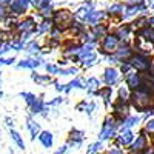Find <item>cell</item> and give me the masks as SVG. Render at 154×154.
<instances>
[{"mask_svg": "<svg viewBox=\"0 0 154 154\" xmlns=\"http://www.w3.org/2000/svg\"><path fill=\"white\" fill-rule=\"evenodd\" d=\"M133 103H134V106H136V108L143 109V108L149 103V97H148V94H146V93L137 91V93H134V94H133Z\"/></svg>", "mask_w": 154, "mask_h": 154, "instance_id": "cell-1", "label": "cell"}, {"mask_svg": "<svg viewBox=\"0 0 154 154\" xmlns=\"http://www.w3.org/2000/svg\"><path fill=\"white\" fill-rule=\"evenodd\" d=\"M54 22H56V25H59V26H66V25H69L72 22V14L69 11H57L56 17H54Z\"/></svg>", "mask_w": 154, "mask_h": 154, "instance_id": "cell-2", "label": "cell"}, {"mask_svg": "<svg viewBox=\"0 0 154 154\" xmlns=\"http://www.w3.org/2000/svg\"><path fill=\"white\" fill-rule=\"evenodd\" d=\"M114 131H116V123H114V120L112 119H106L105 120V123H103V130H102V133H100V140H105V139H109L111 136H114Z\"/></svg>", "mask_w": 154, "mask_h": 154, "instance_id": "cell-3", "label": "cell"}, {"mask_svg": "<svg viewBox=\"0 0 154 154\" xmlns=\"http://www.w3.org/2000/svg\"><path fill=\"white\" fill-rule=\"evenodd\" d=\"M117 48V37L116 35H106L103 43H102V49L106 51V53H111V51H116Z\"/></svg>", "mask_w": 154, "mask_h": 154, "instance_id": "cell-4", "label": "cell"}, {"mask_svg": "<svg viewBox=\"0 0 154 154\" xmlns=\"http://www.w3.org/2000/svg\"><path fill=\"white\" fill-rule=\"evenodd\" d=\"M28 6V0H12L11 2V9L16 12V14H22V12L26 9Z\"/></svg>", "mask_w": 154, "mask_h": 154, "instance_id": "cell-5", "label": "cell"}, {"mask_svg": "<svg viewBox=\"0 0 154 154\" xmlns=\"http://www.w3.org/2000/svg\"><path fill=\"white\" fill-rule=\"evenodd\" d=\"M117 79H119V74L114 68H106L105 69V82H106V85H109V86L114 85L116 82H117Z\"/></svg>", "mask_w": 154, "mask_h": 154, "instance_id": "cell-6", "label": "cell"}, {"mask_svg": "<svg viewBox=\"0 0 154 154\" xmlns=\"http://www.w3.org/2000/svg\"><path fill=\"white\" fill-rule=\"evenodd\" d=\"M38 140H40V143L45 148H51V146H53V134H51L49 131H42L40 136H38Z\"/></svg>", "mask_w": 154, "mask_h": 154, "instance_id": "cell-7", "label": "cell"}, {"mask_svg": "<svg viewBox=\"0 0 154 154\" xmlns=\"http://www.w3.org/2000/svg\"><path fill=\"white\" fill-rule=\"evenodd\" d=\"M28 123H26V126H28V130H29V133H31V139L34 140L35 137H37V134L40 133V126H38V123L37 122H34L31 117H28V120H26Z\"/></svg>", "mask_w": 154, "mask_h": 154, "instance_id": "cell-8", "label": "cell"}, {"mask_svg": "<svg viewBox=\"0 0 154 154\" xmlns=\"http://www.w3.org/2000/svg\"><path fill=\"white\" fill-rule=\"evenodd\" d=\"M117 140H119L120 145H128V143L133 140V133L128 131V130H125V131H122V134L117 137Z\"/></svg>", "mask_w": 154, "mask_h": 154, "instance_id": "cell-9", "label": "cell"}, {"mask_svg": "<svg viewBox=\"0 0 154 154\" xmlns=\"http://www.w3.org/2000/svg\"><path fill=\"white\" fill-rule=\"evenodd\" d=\"M102 17H103V14L102 12H97V11H89V14L86 16V22H89V23H97L99 20H102Z\"/></svg>", "mask_w": 154, "mask_h": 154, "instance_id": "cell-10", "label": "cell"}, {"mask_svg": "<svg viewBox=\"0 0 154 154\" xmlns=\"http://www.w3.org/2000/svg\"><path fill=\"white\" fill-rule=\"evenodd\" d=\"M9 134H11V139L14 140V143L20 148V149H25V143H23V139H22V136L17 133V131H14V130H11L9 131Z\"/></svg>", "mask_w": 154, "mask_h": 154, "instance_id": "cell-11", "label": "cell"}, {"mask_svg": "<svg viewBox=\"0 0 154 154\" xmlns=\"http://www.w3.org/2000/svg\"><path fill=\"white\" fill-rule=\"evenodd\" d=\"M133 65L137 68V69H145L148 66V62L143 59V57H140V56H136L133 59Z\"/></svg>", "mask_w": 154, "mask_h": 154, "instance_id": "cell-12", "label": "cell"}, {"mask_svg": "<svg viewBox=\"0 0 154 154\" xmlns=\"http://www.w3.org/2000/svg\"><path fill=\"white\" fill-rule=\"evenodd\" d=\"M145 148V137H139L136 142L133 143V146H131V151L133 152H140Z\"/></svg>", "mask_w": 154, "mask_h": 154, "instance_id": "cell-13", "label": "cell"}, {"mask_svg": "<svg viewBox=\"0 0 154 154\" xmlns=\"http://www.w3.org/2000/svg\"><path fill=\"white\" fill-rule=\"evenodd\" d=\"M100 86V82L99 79H96V77H91V79L86 80V89L88 91H94V89H97Z\"/></svg>", "mask_w": 154, "mask_h": 154, "instance_id": "cell-14", "label": "cell"}, {"mask_svg": "<svg viewBox=\"0 0 154 154\" xmlns=\"http://www.w3.org/2000/svg\"><path fill=\"white\" fill-rule=\"evenodd\" d=\"M32 26H34V20H32V19L29 17V19L23 20V22L20 23L19 29H20V31H31V29H32Z\"/></svg>", "mask_w": 154, "mask_h": 154, "instance_id": "cell-15", "label": "cell"}, {"mask_svg": "<svg viewBox=\"0 0 154 154\" xmlns=\"http://www.w3.org/2000/svg\"><path fill=\"white\" fill-rule=\"evenodd\" d=\"M40 65V62H37V60H22L19 63V68H35Z\"/></svg>", "mask_w": 154, "mask_h": 154, "instance_id": "cell-16", "label": "cell"}, {"mask_svg": "<svg viewBox=\"0 0 154 154\" xmlns=\"http://www.w3.org/2000/svg\"><path fill=\"white\" fill-rule=\"evenodd\" d=\"M126 82H128V86L130 88H139V77H137V74H130Z\"/></svg>", "mask_w": 154, "mask_h": 154, "instance_id": "cell-17", "label": "cell"}, {"mask_svg": "<svg viewBox=\"0 0 154 154\" xmlns=\"http://www.w3.org/2000/svg\"><path fill=\"white\" fill-rule=\"evenodd\" d=\"M82 139H83V133L82 131H77V130H72L71 131V140H72L75 145H79Z\"/></svg>", "mask_w": 154, "mask_h": 154, "instance_id": "cell-18", "label": "cell"}, {"mask_svg": "<svg viewBox=\"0 0 154 154\" xmlns=\"http://www.w3.org/2000/svg\"><path fill=\"white\" fill-rule=\"evenodd\" d=\"M22 97H25V100H26V103L29 106H32V103L37 100V97L34 94H31V93H22Z\"/></svg>", "mask_w": 154, "mask_h": 154, "instance_id": "cell-19", "label": "cell"}, {"mask_svg": "<svg viewBox=\"0 0 154 154\" xmlns=\"http://www.w3.org/2000/svg\"><path fill=\"white\" fill-rule=\"evenodd\" d=\"M137 122H139V119H137V117H128V119H126V122H125V125L122 126V131L128 130V128L133 126V125H136Z\"/></svg>", "mask_w": 154, "mask_h": 154, "instance_id": "cell-20", "label": "cell"}, {"mask_svg": "<svg viewBox=\"0 0 154 154\" xmlns=\"http://www.w3.org/2000/svg\"><path fill=\"white\" fill-rule=\"evenodd\" d=\"M99 94L105 99V102L108 103V100H109V94H111V86H106V88H103V89H100L99 91Z\"/></svg>", "mask_w": 154, "mask_h": 154, "instance_id": "cell-21", "label": "cell"}, {"mask_svg": "<svg viewBox=\"0 0 154 154\" xmlns=\"http://www.w3.org/2000/svg\"><path fill=\"white\" fill-rule=\"evenodd\" d=\"M128 56H130V49H128V48H119L117 49V57L119 59H122V57H128Z\"/></svg>", "mask_w": 154, "mask_h": 154, "instance_id": "cell-22", "label": "cell"}, {"mask_svg": "<svg viewBox=\"0 0 154 154\" xmlns=\"http://www.w3.org/2000/svg\"><path fill=\"white\" fill-rule=\"evenodd\" d=\"M49 26H51V23H49L48 20L42 22V23H40V26H38V32H45L46 29H49Z\"/></svg>", "mask_w": 154, "mask_h": 154, "instance_id": "cell-23", "label": "cell"}, {"mask_svg": "<svg viewBox=\"0 0 154 154\" xmlns=\"http://www.w3.org/2000/svg\"><path fill=\"white\" fill-rule=\"evenodd\" d=\"M32 79H34L35 82H40V83H43V82H49V77H43V75H37V74H32Z\"/></svg>", "mask_w": 154, "mask_h": 154, "instance_id": "cell-24", "label": "cell"}, {"mask_svg": "<svg viewBox=\"0 0 154 154\" xmlns=\"http://www.w3.org/2000/svg\"><path fill=\"white\" fill-rule=\"evenodd\" d=\"M100 145H102V142H96L94 145H91V146H89V149H88V152L86 154H94L99 148H100Z\"/></svg>", "mask_w": 154, "mask_h": 154, "instance_id": "cell-25", "label": "cell"}, {"mask_svg": "<svg viewBox=\"0 0 154 154\" xmlns=\"http://www.w3.org/2000/svg\"><path fill=\"white\" fill-rule=\"evenodd\" d=\"M59 74L62 75H69V74H75V68H69V69H60Z\"/></svg>", "mask_w": 154, "mask_h": 154, "instance_id": "cell-26", "label": "cell"}, {"mask_svg": "<svg viewBox=\"0 0 154 154\" xmlns=\"http://www.w3.org/2000/svg\"><path fill=\"white\" fill-rule=\"evenodd\" d=\"M122 9H123V8H122L120 5H114V6H111V8H109V12H111V14H117V12H119V11H122Z\"/></svg>", "mask_w": 154, "mask_h": 154, "instance_id": "cell-27", "label": "cell"}, {"mask_svg": "<svg viewBox=\"0 0 154 154\" xmlns=\"http://www.w3.org/2000/svg\"><path fill=\"white\" fill-rule=\"evenodd\" d=\"M126 96H128L126 89H125V88H120V89H119V97H120V100H122V102L126 99Z\"/></svg>", "mask_w": 154, "mask_h": 154, "instance_id": "cell-28", "label": "cell"}, {"mask_svg": "<svg viewBox=\"0 0 154 154\" xmlns=\"http://www.w3.org/2000/svg\"><path fill=\"white\" fill-rule=\"evenodd\" d=\"M117 35H119L120 38H126V35H128V28H125V29H123V28H120V29H119V32H117Z\"/></svg>", "mask_w": 154, "mask_h": 154, "instance_id": "cell-29", "label": "cell"}, {"mask_svg": "<svg viewBox=\"0 0 154 154\" xmlns=\"http://www.w3.org/2000/svg\"><path fill=\"white\" fill-rule=\"evenodd\" d=\"M28 53H37V51H38V46H37V43H31L29 46H28Z\"/></svg>", "mask_w": 154, "mask_h": 154, "instance_id": "cell-30", "label": "cell"}, {"mask_svg": "<svg viewBox=\"0 0 154 154\" xmlns=\"http://www.w3.org/2000/svg\"><path fill=\"white\" fill-rule=\"evenodd\" d=\"M46 69L49 71V72H54V74H59V68L57 66H54V65H46Z\"/></svg>", "mask_w": 154, "mask_h": 154, "instance_id": "cell-31", "label": "cell"}, {"mask_svg": "<svg viewBox=\"0 0 154 154\" xmlns=\"http://www.w3.org/2000/svg\"><path fill=\"white\" fill-rule=\"evenodd\" d=\"M146 130H148L149 133H154V120L148 122V125H146Z\"/></svg>", "mask_w": 154, "mask_h": 154, "instance_id": "cell-32", "label": "cell"}, {"mask_svg": "<svg viewBox=\"0 0 154 154\" xmlns=\"http://www.w3.org/2000/svg\"><path fill=\"white\" fill-rule=\"evenodd\" d=\"M62 102H63V99H62V97H57L56 100L49 102V105H59V103H62Z\"/></svg>", "mask_w": 154, "mask_h": 154, "instance_id": "cell-33", "label": "cell"}, {"mask_svg": "<svg viewBox=\"0 0 154 154\" xmlns=\"http://www.w3.org/2000/svg\"><path fill=\"white\" fill-rule=\"evenodd\" d=\"M3 19H5V11L2 8V3H0V20H3Z\"/></svg>", "mask_w": 154, "mask_h": 154, "instance_id": "cell-34", "label": "cell"}, {"mask_svg": "<svg viewBox=\"0 0 154 154\" xmlns=\"http://www.w3.org/2000/svg\"><path fill=\"white\" fill-rule=\"evenodd\" d=\"M108 154H123V152H122L120 149H117V148H114V149H111Z\"/></svg>", "mask_w": 154, "mask_h": 154, "instance_id": "cell-35", "label": "cell"}, {"mask_svg": "<svg viewBox=\"0 0 154 154\" xmlns=\"http://www.w3.org/2000/svg\"><path fill=\"white\" fill-rule=\"evenodd\" d=\"M65 152H66V146H62L60 149H57L56 154H65Z\"/></svg>", "mask_w": 154, "mask_h": 154, "instance_id": "cell-36", "label": "cell"}, {"mask_svg": "<svg viewBox=\"0 0 154 154\" xmlns=\"http://www.w3.org/2000/svg\"><path fill=\"white\" fill-rule=\"evenodd\" d=\"M120 69H122V72H128V69H130V65H122Z\"/></svg>", "mask_w": 154, "mask_h": 154, "instance_id": "cell-37", "label": "cell"}, {"mask_svg": "<svg viewBox=\"0 0 154 154\" xmlns=\"http://www.w3.org/2000/svg\"><path fill=\"white\" fill-rule=\"evenodd\" d=\"M6 122H8V126H12V125H14V123L11 122V119H9V117H6Z\"/></svg>", "mask_w": 154, "mask_h": 154, "instance_id": "cell-38", "label": "cell"}, {"mask_svg": "<svg viewBox=\"0 0 154 154\" xmlns=\"http://www.w3.org/2000/svg\"><path fill=\"white\" fill-rule=\"evenodd\" d=\"M9 0H0V3H8Z\"/></svg>", "mask_w": 154, "mask_h": 154, "instance_id": "cell-39", "label": "cell"}, {"mask_svg": "<svg viewBox=\"0 0 154 154\" xmlns=\"http://www.w3.org/2000/svg\"><path fill=\"white\" fill-rule=\"evenodd\" d=\"M8 154H14V152H12V149H9V152Z\"/></svg>", "mask_w": 154, "mask_h": 154, "instance_id": "cell-40", "label": "cell"}, {"mask_svg": "<svg viewBox=\"0 0 154 154\" xmlns=\"http://www.w3.org/2000/svg\"><path fill=\"white\" fill-rule=\"evenodd\" d=\"M0 63H5V60H2V59H0Z\"/></svg>", "mask_w": 154, "mask_h": 154, "instance_id": "cell-41", "label": "cell"}]
</instances>
